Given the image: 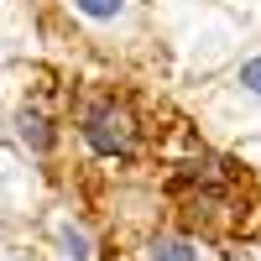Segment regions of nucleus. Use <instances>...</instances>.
<instances>
[{
    "instance_id": "obj_2",
    "label": "nucleus",
    "mask_w": 261,
    "mask_h": 261,
    "mask_svg": "<svg viewBox=\"0 0 261 261\" xmlns=\"http://www.w3.org/2000/svg\"><path fill=\"white\" fill-rule=\"evenodd\" d=\"M16 130H21V141H27L32 151H47L53 146V125H47V115H37V110H21L16 115Z\"/></svg>"
},
{
    "instance_id": "obj_6",
    "label": "nucleus",
    "mask_w": 261,
    "mask_h": 261,
    "mask_svg": "<svg viewBox=\"0 0 261 261\" xmlns=\"http://www.w3.org/2000/svg\"><path fill=\"white\" fill-rule=\"evenodd\" d=\"M63 246H68V256H73V261H84V256H89V241H84V235H79L73 225L63 230Z\"/></svg>"
},
{
    "instance_id": "obj_4",
    "label": "nucleus",
    "mask_w": 261,
    "mask_h": 261,
    "mask_svg": "<svg viewBox=\"0 0 261 261\" xmlns=\"http://www.w3.org/2000/svg\"><path fill=\"white\" fill-rule=\"evenodd\" d=\"M73 6L89 16V21H115V16L125 11V0H73Z\"/></svg>"
},
{
    "instance_id": "obj_3",
    "label": "nucleus",
    "mask_w": 261,
    "mask_h": 261,
    "mask_svg": "<svg viewBox=\"0 0 261 261\" xmlns=\"http://www.w3.org/2000/svg\"><path fill=\"white\" fill-rule=\"evenodd\" d=\"M151 261H199V251L188 241H157L151 246Z\"/></svg>"
},
{
    "instance_id": "obj_1",
    "label": "nucleus",
    "mask_w": 261,
    "mask_h": 261,
    "mask_svg": "<svg viewBox=\"0 0 261 261\" xmlns=\"http://www.w3.org/2000/svg\"><path fill=\"white\" fill-rule=\"evenodd\" d=\"M84 141H89L99 157L130 151V141H136V130H130V115L120 110V105H94V110L84 115Z\"/></svg>"
},
{
    "instance_id": "obj_5",
    "label": "nucleus",
    "mask_w": 261,
    "mask_h": 261,
    "mask_svg": "<svg viewBox=\"0 0 261 261\" xmlns=\"http://www.w3.org/2000/svg\"><path fill=\"white\" fill-rule=\"evenodd\" d=\"M241 89H251V94H261V58H251V63H241Z\"/></svg>"
}]
</instances>
